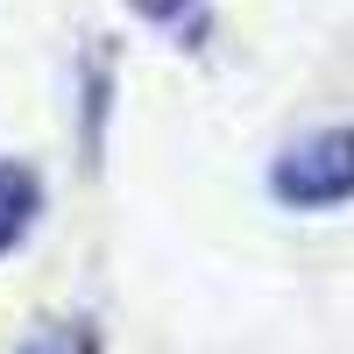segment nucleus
I'll return each instance as SVG.
<instances>
[{
  "mask_svg": "<svg viewBox=\"0 0 354 354\" xmlns=\"http://www.w3.org/2000/svg\"><path fill=\"white\" fill-rule=\"evenodd\" d=\"M270 192L277 205H298V213H326V205L354 198V128H319L305 142L270 163Z\"/></svg>",
  "mask_w": 354,
  "mask_h": 354,
  "instance_id": "f257e3e1",
  "label": "nucleus"
},
{
  "mask_svg": "<svg viewBox=\"0 0 354 354\" xmlns=\"http://www.w3.org/2000/svg\"><path fill=\"white\" fill-rule=\"evenodd\" d=\"M43 213V185H36V170L28 163H0V255H8L28 227H36Z\"/></svg>",
  "mask_w": 354,
  "mask_h": 354,
  "instance_id": "f03ea898",
  "label": "nucleus"
},
{
  "mask_svg": "<svg viewBox=\"0 0 354 354\" xmlns=\"http://www.w3.org/2000/svg\"><path fill=\"white\" fill-rule=\"evenodd\" d=\"M21 354H100V333L85 326V319H57V326L28 333V340H21Z\"/></svg>",
  "mask_w": 354,
  "mask_h": 354,
  "instance_id": "7ed1b4c3",
  "label": "nucleus"
},
{
  "mask_svg": "<svg viewBox=\"0 0 354 354\" xmlns=\"http://www.w3.org/2000/svg\"><path fill=\"white\" fill-rule=\"evenodd\" d=\"M135 15H149L163 28H185V36H198L205 15H198V0H135Z\"/></svg>",
  "mask_w": 354,
  "mask_h": 354,
  "instance_id": "20e7f679",
  "label": "nucleus"
}]
</instances>
